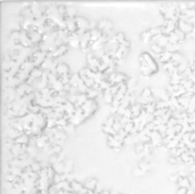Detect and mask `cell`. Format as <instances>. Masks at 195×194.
<instances>
[{
    "instance_id": "11",
    "label": "cell",
    "mask_w": 195,
    "mask_h": 194,
    "mask_svg": "<svg viewBox=\"0 0 195 194\" xmlns=\"http://www.w3.org/2000/svg\"><path fill=\"white\" fill-rule=\"evenodd\" d=\"M56 73L58 77H62V76H65V74H70V67L68 65L65 64V63H58L57 67H56Z\"/></svg>"
},
{
    "instance_id": "2",
    "label": "cell",
    "mask_w": 195,
    "mask_h": 194,
    "mask_svg": "<svg viewBox=\"0 0 195 194\" xmlns=\"http://www.w3.org/2000/svg\"><path fill=\"white\" fill-rule=\"evenodd\" d=\"M87 64H88L87 66L90 67L92 72L97 73V72H99L98 67L101 65V58H97L92 53H89V54H87Z\"/></svg>"
},
{
    "instance_id": "54",
    "label": "cell",
    "mask_w": 195,
    "mask_h": 194,
    "mask_svg": "<svg viewBox=\"0 0 195 194\" xmlns=\"http://www.w3.org/2000/svg\"><path fill=\"white\" fill-rule=\"evenodd\" d=\"M186 194H195V190L193 187H191V188H187V192Z\"/></svg>"
},
{
    "instance_id": "27",
    "label": "cell",
    "mask_w": 195,
    "mask_h": 194,
    "mask_svg": "<svg viewBox=\"0 0 195 194\" xmlns=\"http://www.w3.org/2000/svg\"><path fill=\"white\" fill-rule=\"evenodd\" d=\"M151 52L153 54H155V55H161L164 52V48H162L157 43H151Z\"/></svg>"
},
{
    "instance_id": "8",
    "label": "cell",
    "mask_w": 195,
    "mask_h": 194,
    "mask_svg": "<svg viewBox=\"0 0 195 194\" xmlns=\"http://www.w3.org/2000/svg\"><path fill=\"white\" fill-rule=\"evenodd\" d=\"M177 27L182 31L186 36L187 34H189V33H192V31H193V27L194 26L192 25L189 22H186V21H182V20H179L178 21V24H177Z\"/></svg>"
},
{
    "instance_id": "24",
    "label": "cell",
    "mask_w": 195,
    "mask_h": 194,
    "mask_svg": "<svg viewBox=\"0 0 195 194\" xmlns=\"http://www.w3.org/2000/svg\"><path fill=\"white\" fill-rule=\"evenodd\" d=\"M171 58H172V54L169 52H163V54H161V58H160V62L162 64H166V63H169L171 62Z\"/></svg>"
},
{
    "instance_id": "29",
    "label": "cell",
    "mask_w": 195,
    "mask_h": 194,
    "mask_svg": "<svg viewBox=\"0 0 195 194\" xmlns=\"http://www.w3.org/2000/svg\"><path fill=\"white\" fill-rule=\"evenodd\" d=\"M147 31L150 32V34H151V36H152V38H153V37H155V36L162 34V26H155V27H151V29H148Z\"/></svg>"
},
{
    "instance_id": "20",
    "label": "cell",
    "mask_w": 195,
    "mask_h": 194,
    "mask_svg": "<svg viewBox=\"0 0 195 194\" xmlns=\"http://www.w3.org/2000/svg\"><path fill=\"white\" fill-rule=\"evenodd\" d=\"M88 99H89V98H88L87 94H79L78 95V101H77V103L74 104V105H75V107H77V109H78V107H81V106L86 103Z\"/></svg>"
},
{
    "instance_id": "47",
    "label": "cell",
    "mask_w": 195,
    "mask_h": 194,
    "mask_svg": "<svg viewBox=\"0 0 195 194\" xmlns=\"http://www.w3.org/2000/svg\"><path fill=\"white\" fill-rule=\"evenodd\" d=\"M110 90H111L113 96H115L117 92H119V85H112L111 88H110Z\"/></svg>"
},
{
    "instance_id": "3",
    "label": "cell",
    "mask_w": 195,
    "mask_h": 194,
    "mask_svg": "<svg viewBox=\"0 0 195 194\" xmlns=\"http://www.w3.org/2000/svg\"><path fill=\"white\" fill-rule=\"evenodd\" d=\"M142 56H143V58H144V62L146 63V64L148 65L152 70H153V72L154 73H156L157 72V64H156V62H155V60L153 58V56L151 55V54H148V53H143L142 54Z\"/></svg>"
},
{
    "instance_id": "43",
    "label": "cell",
    "mask_w": 195,
    "mask_h": 194,
    "mask_svg": "<svg viewBox=\"0 0 195 194\" xmlns=\"http://www.w3.org/2000/svg\"><path fill=\"white\" fill-rule=\"evenodd\" d=\"M169 43H172V45H176V43H179V40L176 37V34L172 32L169 36Z\"/></svg>"
},
{
    "instance_id": "26",
    "label": "cell",
    "mask_w": 195,
    "mask_h": 194,
    "mask_svg": "<svg viewBox=\"0 0 195 194\" xmlns=\"http://www.w3.org/2000/svg\"><path fill=\"white\" fill-rule=\"evenodd\" d=\"M182 79H184V78H182V74H179V73L177 72V73H175V74L171 77V79H170V85H180Z\"/></svg>"
},
{
    "instance_id": "28",
    "label": "cell",
    "mask_w": 195,
    "mask_h": 194,
    "mask_svg": "<svg viewBox=\"0 0 195 194\" xmlns=\"http://www.w3.org/2000/svg\"><path fill=\"white\" fill-rule=\"evenodd\" d=\"M56 174H64V162H56L52 166Z\"/></svg>"
},
{
    "instance_id": "13",
    "label": "cell",
    "mask_w": 195,
    "mask_h": 194,
    "mask_svg": "<svg viewBox=\"0 0 195 194\" xmlns=\"http://www.w3.org/2000/svg\"><path fill=\"white\" fill-rule=\"evenodd\" d=\"M130 109H131V111H132V119L133 118H138V116L142 114V112H143V105H140V104L136 103V104H132L131 106H130Z\"/></svg>"
},
{
    "instance_id": "56",
    "label": "cell",
    "mask_w": 195,
    "mask_h": 194,
    "mask_svg": "<svg viewBox=\"0 0 195 194\" xmlns=\"http://www.w3.org/2000/svg\"><path fill=\"white\" fill-rule=\"evenodd\" d=\"M189 177H191L192 179H194V181H195V171H194V172H192V174H191V176H189Z\"/></svg>"
},
{
    "instance_id": "12",
    "label": "cell",
    "mask_w": 195,
    "mask_h": 194,
    "mask_svg": "<svg viewBox=\"0 0 195 194\" xmlns=\"http://www.w3.org/2000/svg\"><path fill=\"white\" fill-rule=\"evenodd\" d=\"M67 45H68L70 47H72L73 49H79V48H80V37H79L77 33L71 34Z\"/></svg>"
},
{
    "instance_id": "5",
    "label": "cell",
    "mask_w": 195,
    "mask_h": 194,
    "mask_svg": "<svg viewBox=\"0 0 195 194\" xmlns=\"http://www.w3.org/2000/svg\"><path fill=\"white\" fill-rule=\"evenodd\" d=\"M75 22H77V25H78V30H81V31H89V25H90V22L82 17V16H77L75 17Z\"/></svg>"
},
{
    "instance_id": "22",
    "label": "cell",
    "mask_w": 195,
    "mask_h": 194,
    "mask_svg": "<svg viewBox=\"0 0 195 194\" xmlns=\"http://www.w3.org/2000/svg\"><path fill=\"white\" fill-rule=\"evenodd\" d=\"M180 48H182V45L180 43H176V45H172V43H169L167 47H166V52H169L171 54H173V53H179L180 50Z\"/></svg>"
},
{
    "instance_id": "52",
    "label": "cell",
    "mask_w": 195,
    "mask_h": 194,
    "mask_svg": "<svg viewBox=\"0 0 195 194\" xmlns=\"http://www.w3.org/2000/svg\"><path fill=\"white\" fill-rule=\"evenodd\" d=\"M186 192H187V188H185V187H179L176 194H186Z\"/></svg>"
},
{
    "instance_id": "55",
    "label": "cell",
    "mask_w": 195,
    "mask_h": 194,
    "mask_svg": "<svg viewBox=\"0 0 195 194\" xmlns=\"http://www.w3.org/2000/svg\"><path fill=\"white\" fill-rule=\"evenodd\" d=\"M191 141L195 142V132H191Z\"/></svg>"
},
{
    "instance_id": "1",
    "label": "cell",
    "mask_w": 195,
    "mask_h": 194,
    "mask_svg": "<svg viewBox=\"0 0 195 194\" xmlns=\"http://www.w3.org/2000/svg\"><path fill=\"white\" fill-rule=\"evenodd\" d=\"M81 109H82L83 114H85L86 119H87L90 114H92L94 112L97 111L98 105H97V103H96V101H94V99H88L86 103L81 106Z\"/></svg>"
},
{
    "instance_id": "44",
    "label": "cell",
    "mask_w": 195,
    "mask_h": 194,
    "mask_svg": "<svg viewBox=\"0 0 195 194\" xmlns=\"http://www.w3.org/2000/svg\"><path fill=\"white\" fill-rule=\"evenodd\" d=\"M143 152H144V143H137V145H136V153L142 155Z\"/></svg>"
},
{
    "instance_id": "42",
    "label": "cell",
    "mask_w": 195,
    "mask_h": 194,
    "mask_svg": "<svg viewBox=\"0 0 195 194\" xmlns=\"http://www.w3.org/2000/svg\"><path fill=\"white\" fill-rule=\"evenodd\" d=\"M74 127L75 126H73L72 123H68L66 127L64 128V130H65V132L67 134V135H71V134H74Z\"/></svg>"
},
{
    "instance_id": "31",
    "label": "cell",
    "mask_w": 195,
    "mask_h": 194,
    "mask_svg": "<svg viewBox=\"0 0 195 194\" xmlns=\"http://www.w3.org/2000/svg\"><path fill=\"white\" fill-rule=\"evenodd\" d=\"M30 167H31V169H32L33 172H38V174L43 169L42 168V166H41V162H40V161H33V162L31 163Z\"/></svg>"
},
{
    "instance_id": "9",
    "label": "cell",
    "mask_w": 195,
    "mask_h": 194,
    "mask_svg": "<svg viewBox=\"0 0 195 194\" xmlns=\"http://www.w3.org/2000/svg\"><path fill=\"white\" fill-rule=\"evenodd\" d=\"M107 141H108V142H107L108 146L112 147L113 150H114V148H121L122 145H124V143L117 141V138H115L114 136H112V135H107Z\"/></svg>"
},
{
    "instance_id": "4",
    "label": "cell",
    "mask_w": 195,
    "mask_h": 194,
    "mask_svg": "<svg viewBox=\"0 0 195 194\" xmlns=\"http://www.w3.org/2000/svg\"><path fill=\"white\" fill-rule=\"evenodd\" d=\"M90 41H91L90 31H87V32H85V34L82 37H80V48L86 52L89 48V46H90Z\"/></svg>"
},
{
    "instance_id": "34",
    "label": "cell",
    "mask_w": 195,
    "mask_h": 194,
    "mask_svg": "<svg viewBox=\"0 0 195 194\" xmlns=\"http://www.w3.org/2000/svg\"><path fill=\"white\" fill-rule=\"evenodd\" d=\"M155 106L156 109H169L170 103L169 101H156Z\"/></svg>"
},
{
    "instance_id": "38",
    "label": "cell",
    "mask_w": 195,
    "mask_h": 194,
    "mask_svg": "<svg viewBox=\"0 0 195 194\" xmlns=\"http://www.w3.org/2000/svg\"><path fill=\"white\" fill-rule=\"evenodd\" d=\"M142 40H143V42H145V43L152 41V36L150 34L148 31H144L143 33H142Z\"/></svg>"
},
{
    "instance_id": "19",
    "label": "cell",
    "mask_w": 195,
    "mask_h": 194,
    "mask_svg": "<svg viewBox=\"0 0 195 194\" xmlns=\"http://www.w3.org/2000/svg\"><path fill=\"white\" fill-rule=\"evenodd\" d=\"M21 134H23V132H21V131H18V130H16L15 128L13 127H9V129L7 130V136H8V138H10V139H16Z\"/></svg>"
},
{
    "instance_id": "15",
    "label": "cell",
    "mask_w": 195,
    "mask_h": 194,
    "mask_svg": "<svg viewBox=\"0 0 195 194\" xmlns=\"http://www.w3.org/2000/svg\"><path fill=\"white\" fill-rule=\"evenodd\" d=\"M177 184H178L179 187H185V188H191V186H192V181H191L189 176H187V177H182L180 176V178H179V181H178Z\"/></svg>"
},
{
    "instance_id": "36",
    "label": "cell",
    "mask_w": 195,
    "mask_h": 194,
    "mask_svg": "<svg viewBox=\"0 0 195 194\" xmlns=\"http://www.w3.org/2000/svg\"><path fill=\"white\" fill-rule=\"evenodd\" d=\"M57 80H58V76H57V74L52 73V72L48 74V85H49V87H52Z\"/></svg>"
},
{
    "instance_id": "51",
    "label": "cell",
    "mask_w": 195,
    "mask_h": 194,
    "mask_svg": "<svg viewBox=\"0 0 195 194\" xmlns=\"http://www.w3.org/2000/svg\"><path fill=\"white\" fill-rule=\"evenodd\" d=\"M133 174H135V176H140V175H144L145 172H144L143 170L138 167V168L135 169V172H133Z\"/></svg>"
},
{
    "instance_id": "14",
    "label": "cell",
    "mask_w": 195,
    "mask_h": 194,
    "mask_svg": "<svg viewBox=\"0 0 195 194\" xmlns=\"http://www.w3.org/2000/svg\"><path fill=\"white\" fill-rule=\"evenodd\" d=\"M97 185H98V181L96 178H89V179H87V181H85V184H83V186L88 191H95L96 187H97Z\"/></svg>"
},
{
    "instance_id": "57",
    "label": "cell",
    "mask_w": 195,
    "mask_h": 194,
    "mask_svg": "<svg viewBox=\"0 0 195 194\" xmlns=\"http://www.w3.org/2000/svg\"><path fill=\"white\" fill-rule=\"evenodd\" d=\"M191 67H192V70H193V73L195 74V62L193 63V65H191Z\"/></svg>"
},
{
    "instance_id": "45",
    "label": "cell",
    "mask_w": 195,
    "mask_h": 194,
    "mask_svg": "<svg viewBox=\"0 0 195 194\" xmlns=\"http://www.w3.org/2000/svg\"><path fill=\"white\" fill-rule=\"evenodd\" d=\"M139 168L143 170L144 172H146V171H148L150 169H151V166L148 165V163H146V162H144V161H142L140 163H139V166H138Z\"/></svg>"
},
{
    "instance_id": "41",
    "label": "cell",
    "mask_w": 195,
    "mask_h": 194,
    "mask_svg": "<svg viewBox=\"0 0 195 194\" xmlns=\"http://www.w3.org/2000/svg\"><path fill=\"white\" fill-rule=\"evenodd\" d=\"M59 80L62 81L63 85H68L70 81H71V76L70 74H65V76H62V77H58Z\"/></svg>"
},
{
    "instance_id": "32",
    "label": "cell",
    "mask_w": 195,
    "mask_h": 194,
    "mask_svg": "<svg viewBox=\"0 0 195 194\" xmlns=\"http://www.w3.org/2000/svg\"><path fill=\"white\" fill-rule=\"evenodd\" d=\"M72 170H73V162L71 160L64 161V174H71Z\"/></svg>"
},
{
    "instance_id": "7",
    "label": "cell",
    "mask_w": 195,
    "mask_h": 194,
    "mask_svg": "<svg viewBox=\"0 0 195 194\" xmlns=\"http://www.w3.org/2000/svg\"><path fill=\"white\" fill-rule=\"evenodd\" d=\"M163 136L159 132V131H152L151 132V143L153 145V147H159L161 145H163Z\"/></svg>"
},
{
    "instance_id": "53",
    "label": "cell",
    "mask_w": 195,
    "mask_h": 194,
    "mask_svg": "<svg viewBox=\"0 0 195 194\" xmlns=\"http://www.w3.org/2000/svg\"><path fill=\"white\" fill-rule=\"evenodd\" d=\"M187 170L192 174V172H194L195 171V163H193V165H191V166H188V168H187Z\"/></svg>"
},
{
    "instance_id": "37",
    "label": "cell",
    "mask_w": 195,
    "mask_h": 194,
    "mask_svg": "<svg viewBox=\"0 0 195 194\" xmlns=\"http://www.w3.org/2000/svg\"><path fill=\"white\" fill-rule=\"evenodd\" d=\"M188 66H189L188 63H186V62H182L180 64L177 66V72H178L179 74H182V73L186 71V69H187Z\"/></svg>"
},
{
    "instance_id": "49",
    "label": "cell",
    "mask_w": 195,
    "mask_h": 194,
    "mask_svg": "<svg viewBox=\"0 0 195 194\" xmlns=\"http://www.w3.org/2000/svg\"><path fill=\"white\" fill-rule=\"evenodd\" d=\"M123 116H126V118H128V119H132V111H131L130 107L126 109V111H124V113H123Z\"/></svg>"
},
{
    "instance_id": "30",
    "label": "cell",
    "mask_w": 195,
    "mask_h": 194,
    "mask_svg": "<svg viewBox=\"0 0 195 194\" xmlns=\"http://www.w3.org/2000/svg\"><path fill=\"white\" fill-rule=\"evenodd\" d=\"M143 107L148 114H154V112H155V110H156L155 103H148V104H146V105H144Z\"/></svg>"
},
{
    "instance_id": "18",
    "label": "cell",
    "mask_w": 195,
    "mask_h": 194,
    "mask_svg": "<svg viewBox=\"0 0 195 194\" xmlns=\"http://www.w3.org/2000/svg\"><path fill=\"white\" fill-rule=\"evenodd\" d=\"M140 96L143 97L144 99H146V101H147V104H148V99L153 97L152 88H150V87H145L143 90H142V92H140Z\"/></svg>"
},
{
    "instance_id": "40",
    "label": "cell",
    "mask_w": 195,
    "mask_h": 194,
    "mask_svg": "<svg viewBox=\"0 0 195 194\" xmlns=\"http://www.w3.org/2000/svg\"><path fill=\"white\" fill-rule=\"evenodd\" d=\"M133 128H135V125H133L132 120H131V121H129V122H128V123H127V125H126V126L123 127V129L126 130V131H127V132H128L129 135L131 134V131L133 130Z\"/></svg>"
},
{
    "instance_id": "35",
    "label": "cell",
    "mask_w": 195,
    "mask_h": 194,
    "mask_svg": "<svg viewBox=\"0 0 195 194\" xmlns=\"http://www.w3.org/2000/svg\"><path fill=\"white\" fill-rule=\"evenodd\" d=\"M168 110H169V109H156L153 116H155V118H162V116H164L167 114Z\"/></svg>"
},
{
    "instance_id": "46",
    "label": "cell",
    "mask_w": 195,
    "mask_h": 194,
    "mask_svg": "<svg viewBox=\"0 0 195 194\" xmlns=\"http://www.w3.org/2000/svg\"><path fill=\"white\" fill-rule=\"evenodd\" d=\"M16 177H17V176H14L13 174L8 172V174H6V175H5V181H12V183H14V181H16Z\"/></svg>"
},
{
    "instance_id": "16",
    "label": "cell",
    "mask_w": 195,
    "mask_h": 194,
    "mask_svg": "<svg viewBox=\"0 0 195 194\" xmlns=\"http://www.w3.org/2000/svg\"><path fill=\"white\" fill-rule=\"evenodd\" d=\"M14 143H15V144H20V145H29V144H30V137L23 132V134H21V135L14 141Z\"/></svg>"
},
{
    "instance_id": "58",
    "label": "cell",
    "mask_w": 195,
    "mask_h": 194,
    "mask_svg": "<svg viewBox=\"0 0 195 194\" xmlns=\"http://www.w3.org/2000/svg\"><path fill=\"white\" fill-rule=\"evenodd\" d=\"M193 88H194V91H195V83H194V86H193ZM195 94V92H194Z\"/></svg>"
},
{
    "instance_id": "17",
    "label": "cell",
    "mask_w": 195,
    "mask_h": 194,
    "mask_svg": "<svg viewBox=\"0 0 195 194\" xmlns=\"http://www.w3.org/2000/svg\"><path fill=\"white\" fill-rule=\"evenodd\" d=\"M103 99H104V102L106 104H108V105H112L113 101H114V96L112 95V92H111V90H110V89H107V90L103 91Z\"/></svg>"
},
{
    "instance_id": "6",
    "label": "cell",
    "mask_w": 195,
    "mask_h": 194,
    "mask_svg": "<svg viewBox=\"0 0 195 194\" xmlns=\"http://www.w3.org/2000/svg\"><path fill=\"white\" fill-rule=\"evenodd\" d=\"M98 30H101L104 34H107L108 31H111L113 29V23L110 21V20H102L98 22V26H97Z\"/></svg>"
},
{
    "instance_id": "23",
    "label": "cell",
    "mask_w": 195,
    "mask_h": 194,
    "mask_svg": "<svg viewBox=\"0 0 195 194\" xmlns=\"http://www.w3.org/2000/svg\"><path fill=\"white\" fill-rule=\"evenodd\" d=\"M37 146L34 145H27V148H26V153L29 154V156L31 159H34L37 155H38V152H37Z\"/></svg>"
},
{
    "instance_id": "25",
    "label": "cell",
    "mask_w": 195,
    "mask_h": 194,
    "mask_svg": "<svg viewBox=\"0 0 195 194\" xmlns=\"http://www.w3.org/2000/svg\"><path fill=\"white\" fill-rule=\"evenodd\" d=\"M71 187H72V192L73 193H81L83 186L81 183H79L78 181H73L71 183Z\"/></svg>"
},
{
    "instance_id": "48",
    "label": "cell",
    "mask_w": 195,
    "mask_h": 194,
    "mask_svg": "<svg viewBox=\"0 0 195 194\" xmlns=\"http://www.w3.org/2000/svg\"><path fill=\"white\" fill-rule=\"evenodd\" d=\"M179 178H180V175L179 174H175V175H171L170 176V181H172V183H178L179 181Z\"/></svg>"
},
{
    "instance_id": "10",
    "label": "cell",
    "mask_w": 195,
    "mask_h": 194,
    "mask_svg": "<svg viewBox=\"0 0 195 194\" xmlns=\"http://www.w3.org/2000/svg\"><path fill=\"white\" fill-rule=\"evenodd\" d=\"M65 23H66V30L73 34L78 31V25H77V22H75V18H67L65 20Z\"/></svg>"
},
{
    "instance_id": "33",
    "label": "cell",
    "mask_w": 195,
    "mask_h": 194,
    "mask_svg": "<svg viewBox=\"0 0 195 194\" xmlns=\"http://www.w3.org/2000/svg\"><path fill=\"white\" fill-rule=\"evenodd\" d=\"M122 82H127V77L126 74L121 73V72H117V77H115V85H120Z\"/></svg>"
},
{
    "instance_id": "21",
    "label": "cell",
    "mask_w": 195,
    "mask_h": 194,
    "mask_svg": "<svg viewBox=\"0 0 195 194\" xmlns=\"http://www.w3.org/2000/svg\"><path fill=\"white\" fill-rule=\"evenodd\" d=\"M178 99H179V104L182 105V109H184L185 111H187L188 105H189V102H191V98H189V97H187L186 95H182V96H180Z\"/></svg>"
},
{
    "instance_id": "50",
    "label": "cell",
    "mask_w": 195,
    "mask_h": 194,
    "mask_svg": "<svg viewBox=\"0 0 195 194\" xmlns=\"http://www.w3.org/2000/svg\"><path fill=\"white\" fill-rule=\"evenodd\" d=\"M168 162L171 163V165H177V163H179V160H178V158L169 156V158H168Z\"/></svg>"
},
{
    "instance_id": "59",
    "label": "cell",
    "mask_w": 195,
    "mask_h": 194,
    "mask_svg": "<svg viewBox=\"0 0 195 194\" xmlns=\"http://www.w3.org/2000/svg\"><path fill=\"white\" fill-rule=\"evenodd\" d=\"M75 194H82V193H75Z\"/></svg>"
},
{
    "instance_id": "39",
    "label": "cell",
    "mask_w": 195,
    "mask_h": 194,
    "mask_svg": "<svg viewBox=\"0 0 195 194\" xmlns=\"http://www.w3.org/2000/svg\"><path fill=\"white\" fill-rule=\"evenodd\" d=\"M115 38H117L119 45H121V43H123V42L126 41V37H124V33H123V32H117V34H115Z\"/></svg>"
}]
</instances>
